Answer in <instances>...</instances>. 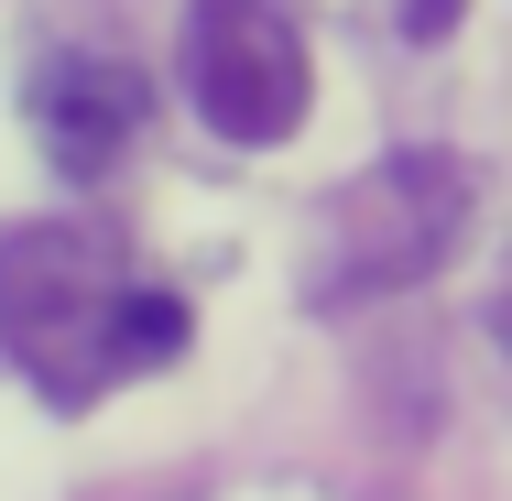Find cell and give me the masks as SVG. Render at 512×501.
I'll use <instances>...</instances> for the list:
<instances>
[{
	"instance_id": "cell-1",
	"label": "cell",
	"mask_w": 512,
	"mask_h": 501,
	"mask_svg": "<svg viewBox=\"0 0 512 501\" xmlns=\"http://www.w3.org/2000/svg\"><path fill=\"white\" fill-rule=\"evenodd\" d=\"M0 349L44 382L55 403L99 393L120 371H153L186 349V305L164 284H131L88 229L33 218L0 240Z\"/></svg>"
},
{
	"instance_id": "cell-2",
	"label": "cell",
	"mask_w": 512,
	"mask_h": 501,
	"mask_svg": "<svg viewBox=\"0 0 512 501\" xmlns=\"http://www.w3.org/2000/svg\"><path fill=\"white\" fill-rule=\"evenodd\" d=\"M458 229H469V164L458 153H382L327 207L306 305H360V295H393V284H425L458 251Z\"/></svg>"
},
{
	"instance_id": "cell-3",
	"label": "cell",
	"mask_w": 512,
	"mask_h": 501,
	"mask_svg": "<svg viewBox=\"0 0 512 501\" xmlns=\"http://www.w3.org/2000/svg\"><path fill=\"white\" fill-rule=\"evenodd\" d=\"M186 99L218 142H295L316 109V66H306V33L284 0H197L186 22Z\"/></svg>"
},
{
	"instance_id": "cell-4",
	"label": "cell",
	"mask_w": 512,
	"mask_h": 501,
	"mask_svg": "<svg viewBox=\"0 0 512 501\" xmlns=\"http://www.w3.org/2000/svg\"><path fill=\"white\" fill-rule=\"evenodd\" d=\"M22 109H33L44 164H55L66 186H99L109 164L142 142L153 88H142L131 66H109V55H44V66H33V88H22Z\"/></svg>"
}]
</instances>
